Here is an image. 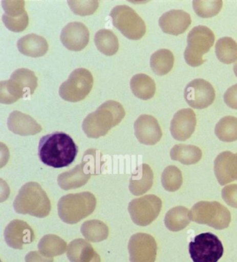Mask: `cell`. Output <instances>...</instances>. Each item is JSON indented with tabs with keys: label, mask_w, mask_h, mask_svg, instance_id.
Wrapping results in <instances>:
<instances>
[{
	"label": "cell",
	"mask_w": 237,
	"mask_h": 262,
	"mask_svg": "<svg viewBox=\"0 0 237 262\" xmlns=\"http://www.w3.org/2000/svg\"><path fill=\"white\" fill-rule=\"evenodd\" d=\"M78 153V147L67 134L56 133L42 137L38 145V157L47 166L54 168L69 166Z\"/></svg>",
	"instance_id": "obj_1"
},
{
	"label": "cell",
	"mask_w": 237,
	"mask_h": 262,
	"mask_svg": "<svg viewBox=\"0 0 237 262\" xmlns=\"http://www.w3.org/2000/svg\"><path fill=\"white\" fill-rule=\"evenodd\" d=\"M125 116V110L120 103L106 101L83 120V131L87 137L92 139L104 137L112 127L118 125Z\"/></svg>",
	"instance_id": "obj_2"
},
{
	"label": "cell",
	"mask_w": 237,
	"mask_h": 262,
	"mask_svg": "<svg viewBox=\"0 0 237 262\" xmlns=\"http://www.w3.org/2000/svg\"><path fill=\"white\" fill-rule=\"evenodd\" d=\"M13 207L17 213L45 218L50 214L51 203L41 186L37 182L25 184L18 192Z\"/></svg>",
	"instance_id": "obj_3"
},
{
	"label": "cell",
	"mask_w": 237,
	"mask_h": 262,
	"mask_svg": "<svg viewBox=\"0 0 237 262\" xmlns=\"http://www.w3.org/2000/svg\"><path fill=\"white\" fill-rule=\"evenodd\" d=\"M96 204V197L90 192L68 194L60 199L58 213L64 223L76 224L91 215Z\"/></svg>",
	"instance_id": "obj_4"
},
{
	"label": "cell",
	"mask_w": 237,
	"mask_h": 262,
	"mask_svg": "<svg viewBox=\"0 0 237 262\" xmlns=\"http://www.w3.org/2000/svg\"><path fill=\"white\" fill-rule=\"evenodd\" d=\"M191 220L198 224L207 225L216 230L228 228L231 222L230 211L218 202L201 201L190 211Z\"/></svg>",
	"instance_id": "obj_5"
},
{
	"label": "cell",
	"mask_w": 237,
	"mask_h": 262,
	"mask_svg": "<svg viewBox=\"0 0 237 262\" xmlns=\"http://www.w3.org/2000/svg\"><path fill=\"white\" fill-rule=\"evenodd\" d=\"M214 34L209 27L199 25L188 33L187 46L184 51V59L188 65L198 67L205 62L204 54L213 46Z\"/></svg>",
	"instance_id": "obj_6"
},
{
	"label": "cell",
	"mask_w": 237,
	"mask_h": 262,
	"mask_svg": "<svg viewBox=\"0 0 237 262\" xmlns=\"http://www.w3.org/2000/svg\"><path fill=\"white\" fill-rule=\"evenodd\" d=\"M113 25L130 40L141 39L146 32L144 21L133 9L127 5H118L110 12Z\"/></svg>",
	"instance_id": "obj_7"
},
{
	"label": "cell",
	"mask_w": 237,
	"mask_h": 262,
	"mask_svg": "<svg viewBox=\"0 0 237 262\" xmlns=\"http://www.w3.org/2000/svg\"><path fill=\"white\" fill-rule=\"evenodd\" d=\"M188 250L193 262H218L224 252L222 242L211 232L196 236L190 242Z\"/></svg>",
	"instance_id": "obj_8"
},
{
	"label": "cell",
	"mask_w": 237,
	"mask_h": 262,
	"mask_svg": "<svg viewBox=\"0 0 237 262\" xmlns=\"http://www.w3.org/2000/svg\"><path fill=\"white\" fill-rule=\"evenodd\" d=\"M93 86V77L85 69H77L59 87V96L65 101L77 102L87 98Z\"/></svg>",
	"instance_id": "obj_9"
},
{
	"label": "cell",
	"mask_w": 237,
	"mask_h": 262,
	"mask_svg": "<svg viewBox=\"0 0 237 262\" xmlns=\"http://www.w3.org/2000/svg\"><path fill=\"white\" fill-rule=\"evenodd\" d=\"M34 94L32 79L26 74L13 72L9 80L0 82V102L11 104Z\"/></svg>",
	"instance_id": "obj_10"
},
{
	"label": "cell",
	"mask_w": 237,
	"mask_h": 262,
	"mask_svg": "<svg viewBox=\"0 0 237 262\" xmlns=\"http://www.w3.org/2000/svg\"><path fill=\"white\" fill-rule=\"evenodd\" d=\"M162 207V201L159 197L147 195L130 202L128 211L136 225L147 226L158 217Z\"/></svg>",
	"instance_id": "obj_11"
},
{
	"label": "cell",
	"mask_w": 237,
	"mask_h": 262,
	"mask_svg": "<svg viewBox=\"0 0 237 262\" xmlns=\"http://www.w3.org/2000/svg\"><path fill=\"white\" fill-rule=\"evenodd\" d=\"M215 90L209 81L196 79L188 83L184 89V98L188 105L197 110L210 106L214 101Z\"/></svg>",
	"instance_id": "obj_12"
},
{
	"label": "cell",
	"mask_w": 237,
	"mask_h": 262,
	"mask_svg": "<svg viewBox=\"0 0 237 262\" xmlns=\"http://www.w3.org/2000/svg\"><path fill=\"white\" fill-rule=\"evenodd\" d=\"M128 250L131 262H155L157 252L156 241L149 234L137 233L130 238Z\"/></svg>",
	"instance_id": "obj_13"
},
{
	"label": "cell",
	"mask_w": 237,
	"mask_h": 262,
	"mask_svg": "<svg viewBox=\"0 0 237 262\" xmlns=\"http://www.w3.org/2000/svg\"><path fill=\"white\" fill-rule=\"evenodd\" d=\"M90 33L83 23H70L61 31L60 39L63 46L71 51L79 52L84 49L89 42Z\"/></svg>",
	"instance_id": "obj_14"
},
{
	"label": "cell",
	"mask_w": 237,
	"mask_h": 262,
	"mask_svg": "<svg viewBox=\"0 0 237 262\" xmlns=\"http://www.w3.org/2000/svg\"><path fill=\"white\" fill-rule=\"evenodd\" d=\"M4 236L7 245L13 249L22 250L25 244L34 242V231L26 222L13 220L6 227Z\"/></svg>",
	"instance_id": "obj_15"
},
{
	"label": "cell",
	"mask_w": 237,
	"mask_h": 262,
	"mask_svg": "<svg viewBox=\"0 0 237 262\" xmlns=\"http://www.w3.org/2000/svg\"><path fill=\"white\" fill-rule=\"evenodd\" d=\"M92 174H95L92 167L85 159L82 158L80 164L58 176V184L65 191L77 189L84 186Z\"/></svg>",
	"instance_id": "obj_16"
},
{
	"label": "cell",
	"mask_w": 237,
	"mask_h": 262,
	"mask_svg": "<svg viewBox=\"0 0 237 262\" xmlns=\"http://www.w3.org/2000/svg\"><path fill=\"white\" fill-rule=\"evenodd\" d=\"M196 114L191 108H182L175 114L170 123V133L175 139L184 141L189 139L195 131Z\"/></svg>",
	"instance_id": "obj_17"
},
{
	"label": "cell",
	"mask_w": 237,
	"mask_h": 262,
	"mask_svg": "<svg viewBox=\"0 0 237 262\" xmlns=\"http://www.w3.org/2000/svg\"><path fill=\"white\" fill-rule=\"evenodd\" d=\"M135 134L140 143L154 145L160 141L162 132L157 120L149 115L140 116L135 123Z\"/></svg>",
	"instance_id": "obj_18"
},
{
	"label": "cell",
	"mask_w": 237,
	"mask_h": 262,
	"mask_svg": "<svg viewBox=\"0 0 237 262\" xmlns=\"http://www.w3.org/2000/svg\"><path fill=\"white\" fill-rule=\"evenodd\" d=\"M191 23V15L183 10L169 11L164 13L159 20L163 32L174 36L183 34Z\"/></svg>",
	"instance_id": "obj_19"
},
{
	"label": "cell",
	"mask_w": 237,
	"mask_h": 262,
	"mask_svg": "<svg viewBox=\"0 0 237 262\" xmlns=\"http://www.w3.org/2000/svg\"><path fill=\"white\" fill-rule=\"evenodd\" d=\"M214 172L221 186L237 180V154L226 151L218 155L214 161Z\"/></svg>",
	"instance_id": "obj_20"
},
{
	"label": "cell",
	"mask_w": 237,
	"mask_h": 262,
	"mask_svg": "<svg viewBox=\"0 0 237 262\" xmlns=\"http://www.w3.org/2000/svg\"><path fill=\"white\" fill-rule=\"evenodd\" d=\"M8 128L15 135L27 137L42 131L41 126L30 116L18 111L11 112L7 120Z\"/></svg>",
	"instance_id": "obj_21"
},
{
	"label": "cell",
	"mask_w": 237,
	"mask_h": 262,
	"mask_svg": "<svg viewBox=\"0 0 237 262\" xmlns=\"http://www.w3.org/2000/svg\"><path fill=\"white\" fill-rule=\"evenodd\" d=\"M66 255L71 262H101L100 257L86 240L77 238L68 246Z\"/></svg>",
	"instance_id": "obj_22"
},
{
	"label": "cell",
	"mask_w": 237,
	"mask_h": 262,
	"mask_svg": "<svg viewBox=\"0 0 237 262\" xmlns=\"http://www.w3.org/2000/svg\"><path fill=\"white\" fill-rule=\"evenodd\" d=\"M154 174L147 164H141L132 173L129 189L134 195H141L148 191L153 184Z\"/></svg>",
	"instance_id": "obj_23"
},
{
	"label": "cell",
	"mask_w": 237,
	"mask_h": 262,
	"mask_svg": "<svg viewBox=\"0 0 237 262\" xmlns=\"http://www.w3.org/2000/svg\"><path fill=\"white\" fill-rule=\"evenodd\" d=\"M17 48L21 54L27 57L37 58L44 56L48 52L49 46L44 37L30 34L18 40Z\"/></svg>",
	"instance_id": "obj_24"
},
{
	"label": "cell",
	"mask_w": 237,
	"mask_h": 262,
	"mask_svg": "<svg viewBox=\"0 0 237 262\" xmlns=\"http://www.w3.org/2000/svg\"><path fill=\"white\" fill-rule=\"evenodd\" d=\"M130 88L137 98L147 100L153 98L156 91L155 81L145 74H137L130 81Z\"/></svg>",
	"instance_id": "obj_25"
},
{
	"label": "cell",
	"mask_w": 237,
	"mask_h": 262,
	"mask_svg": "<svg viewBox=\"0 0 237 262\" xmlns=\"http://www.w3.org/2000/svg\"><path fill=\"white\" fill-rule=\"evenodd\" d=\"M203 152L201 149L195 145H176L170 150L172 160L184 165L197 164L201 160Z\"/></svg>",
	"instance_id": "obj_26"
},
{
	"label": "cell",
	"mask_w": 237,
	"mask_h": 262,
	"mask_svg": "<svg viewBox=\"0 0 237 262\" xmlns=\"http://www.w3.org/2000/svg\"><path fill=\"white\" fill-rule=\"evenodd\" d=\"M191 221L190 211L184 207H176L170 209L164 219L165 226L172 232L183 230Z\"/></svg>",
	"instance_id": "obj_27"
},
{
	"label": "cell",
	"mask_w": 237,
	"mask_h": 262,
	"mask_svg": "<svg viewBox=\"0 0 237 262\" xmlns=\"http://www.w3.org/2000/svg\"><path fill=\"white\" fill-rule=\"evenodd\" d=\"M38 248L42 255L54 257L65 253L67 250V244L59 236L54 234H47L40 240Z\"/></svg>",
	"instance_id": "obj_28"
},
{
	"label": "cell",
	"mask_w": 237,
	"mask_h": 262,
	"mask_svg": "<svg viewBox=\"0 0 237 262\" xmlns=\"http://www.w3.org/2000/svg\"><path fill=\"white\" fill-rule=\"evenodd\" d=\"M94 41L99 51L106 56L114 55L119 48L117 36L112 31L106 29L96 33Z\"/></svg>",
	"instance_id": "obj_29"
},
{
	"label": "cell",
	"mask_w": 237,
	"mask_h": 262,
	"mask_svg": "<svg viewBox=\"0 0 237 262\" xmlns=\"http://www.w3.org/2000/svg\"><path fill=\"white\" fill-rule=\"evenodd\" d=\"M83 237L89 242L98 243L106 240L109 236L107 226L99 220L87 221L81 227Z\"/></svg>",
	"instance_id": "obj_30"
},
{
	"label": "cell",
	"mask_w": 237,
	"mask_h": 262,
	"mask_svg": "<svg viewBox=\"0 0 237 262\" xmlns=\"http://www.w3.org/2000/svg\"><path fill=\"white\" fill-rule=\"evenodd\" d=\"M174 65V56L167 49L155 52L150 57V67L157 75H165L171 71Z\"/></svg>",
	"instance_id": "obj_31"
},
{
	"label": "cell",
	"mask_w": 237,
	"mask_h": 262,
	"mask_svg": "<svg viewBox=\"0 0 237 262\" xmlns=\"http://www.w3.org/2000/svg\"><path fill=\"white\" fill-rule=\"evenodd\" d=\"M216 54L219 61L230 64L237 61V43L230 37H223L216 44Z\"/></svg>",
	"instance_id": "obj_32"
},
{
	"label": "cell",
	"mask_w": 237,
	"mask_h": 262,
	"mask_svg": "<svg viewBox=\"0 0 237 262\" xmlns=\"http://www.w3.org/2000/svg\"><path fill=\"white\" fill-rule=\"evenodd\" d=\"M215 134L221 141L233 142L237 140V118L225 116L219 120L215 127Z\"/></svg>",
	"instance_id": "obj_33"
},
{
	"label": "cell",
	"mask_w": 237,
	"mask_h": 262,
	"mask_svg": "<svg viewBox=\"0 0 237 262\" xmlns=\"http://www.w3.org/2000/svg\"><path fill=\"white\" fill-rule=\"evenodd\" d=\"M183 182L181 170L178 167L170 166L165 168L162 176L163 187L166 191L174 192L180 189Z\"/></svg>",
	"instance_id": "obj_34"
},
{
	"label": "cell",
	"mask_w": 237,
	"mask_h": 262,
	"mask_svg": "<svg viewBox=\"0 0 237 262\" xmlns=\"http://www.w3.org/2000/svg\"><path fill=\"white\" fill-rule=\"evenodd\" d=\"M193 7L196 14L203 18L211 17L220 12L222 1H193Z\"/></svg>",
	"instance_id": "obj_35"
},
{
	"label": "cell",
	"mask_w": 237,
	"mask_h": 262,
	"mask_svg": "<svg viewBox=\"0 0 237 262\" xmlns=\"http://www.w3.org/2000/svg\"><path fill=\"white\" fill-rule=\"evenodd\" d=\"M3 21L8 30L13 32H21L28 26L29 16L27 12L16 17L3 14Z\"/></svg>",
	"instance_id": "obj_36"
},
{
	"label": "cell",
	"mask_w": 237,
	"mask_h": 262,
	"mask_svg": "<svg viewBox=\"0 0 237 262\" xmlns=\"http://www.w3.org/2000/svg\"><path fill=\"white\" fill-rule=\"evenodd\" d=\"M68 4L74 13L79 15L93 14L99 6L98 1H69Z\"/></svg>",
	"instance_id": "obj_37"
},
{
	"label": "cell",
	"mask_w": 237,
	"mask_h": 262,
	"mask_svg": "<svg viewBox=\"0 0 237 262\" xmlns=\"http://www.w3.org/2000/svg\"><path fill=\"white\" fill-rule=\"evenodd\" d=\"M24 1H3L2 5L5 14L11 17H16L26 13Z\"/></svg>",
	"instance_id": "obj_38"
},
{
	"label": "cell",
	"mask_w": 237,
	"mask_h": 262,
	"mask_svg": "<svg viewBox=\"0 0 237 262\" xmlns=\"http://www.w3.org/2000/svg\"><path fill=\"white\" fill-rule=\"evenodd\" d=\"M222 197L227 205L237 208V184H230L223 188Z\"/></svg>",
	"instance_id": "obj_39"
},
{
	"label": "cell",
	"mask_w": 237,
	"mask_h": 262,
	"mask_svg": "<svg viewBox=\"0 0 237 262\" xmlns=\"http://www.w3.org/2000/svg\"><path fill=\"white\" fill-rule=\"evenodd\" d=\"M224 101L229 107L237 110V83L227 89L224 94Z\"/></svg>",
	"instance_id": "obj_40"
},
{
	"label": "cell",
	"mask_w": 237,
	"mask_h": 262,
	"mask_svg": "<svg viewBox=\"0 0 237 262\" xmlns=\"http://www.w3.org/2000/svg\"><path fill=\"white\" fill-rule=\"evenodd\" d=\"M25 262H54L53 257H48L42 255L40 252H29L25 257Z\"/></svg>",
	"instance_id": "obj_41"
},
{
	"label": "cell",
	"mask_w": 237,
	"mask_h": 262,
	"mask_svg": "<svg viewBox=\"0 0 237 262\" xmlns=\"http://www.w3.org/2000/svg\"><path fill=\"white\" fill-rule=\"evenodd\" d=\"M234 72L235 75H236L237 77V61L235 62L234 65Z\"/></svg>",
	"instance_id": "obj_42"
}]
</instances>
